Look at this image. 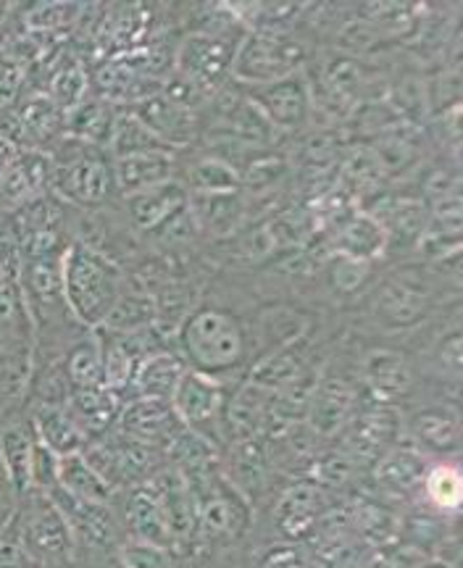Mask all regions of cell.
<instances>
[{
	"instance_id": "1",
	"label": "cell",
	"mask_w": 463,
	"mask_h": 568,
	"mask_svg": "<svg viewBox=\"0 0 463 568\" xmlns=\"http://www.w3.org/2000/svg\"><path fill=\"white\" fill-rule=\"evenodd\" d=\"M61 287L74 322L98 329L127 290V274L98 247L74 240L61 255Z\"/></svg>"
},
{
	"instance_id": "2",
	"label": "cell",
	"mask_w": 463,
	"mask_h": 568,
	"mask_svg": "<svg viewBox=\"0 0 463 568\" xmlns=\"http://www.w3.org/2000/svg\"><path fill=\"white\" fill-rule=\"evenodd\" d=\"M184 366L224 382L245 364L248 339L238 316L222 305H203L180 326Z\"/></svg>"
},
{
	"instance_id": "3",
	"label": "cell",
	"mask_w": 463,
	"mask_h": 568,
	"mask_svg": "<svg viewBox=\"0 0 463 568\" xmlns=\"http://www.w3.org/2000/svg\"><path fill=\"white\" fill-rule=\"evenodd\" d=\"M440 274L430 266H401L376 284L369 297L372 318L384 329L403 332L422 324L440 295ZM445 280V276H443Z\"/></svg>"
},
{
	"instance_id": "4",
	"label": "cell",
	"mask_w": 463,
	"mask_h": 568,
	"mask_svg": "<svg viewBox=\"0 0 463 568\" xmlns=\"http://www.w3.org/2000/svg\"><path fill=\"white\" fill-rule=\"evenodd\" d=\"M245 34L248 30L240 24V19L234 17L232 9H227L224 19L213 21L211 27L182 40L180 51L174 55L177 77L192 84L198 92L213 90L232 71L234 53Z\"/></svg>"
},
{
	"instance_id": "5",
	"label": "cell",
	"mask_w": 463,
	"mask_h": 568,
	"mask_svg": "<svg viewBox=\"0 0 463 568\" xmlns=\"http://www.w3.org/2000/svg\"><path fill=\"white\" fill-rule=\"evenodd\" d=\"M13 529L24 556L38 568H69L74 556L71 529L61 510L42 493L30 489L21 495V506L13 514Z\"/></svg>"
},
{
	"instance_id": "6",
	"label": "cell",
	"mask_w": 463,
	"mask_h": 568,
	"mask_svg": "<svg viewBox=\"0 0 463 568\" xmlns=\"http://www.w3.org/2000/svg\"><path fill=\"white\" fill-rule=\"evenodd\" d=\"M305 45L288 30H251L232 61V80L242 88L280 82L303 71Z\"/></svg>"
},
{
	"instance_id": "7",
	"label": "cell",
	"mask_w": 463,
	"mask_h": 568,
	"mask_svg": "<svg viewBox=\"0 0 463 568\" xmlns=\"http://www.w3.org/2000/svg\"><path fill=\"white\" fill-rule=\"evenodd\" d=\"M77 151H63L51 155L53 180L51 190L63 201L80 205V209H95L109 201L113 193V172L111 163H105L101 148L84 145L77 140Z\"/></svg>"
},
{
	"instance_id": "8",
	"label": "cell",
	"mask_w": 463,
	"mask_h": 568,
	"mask_svg": "<svg viewBox=\"0 0 463 568\" xmlns=\"http://www.w3.org/2000/svg\"><path fill=\"white\" fill-rule=\"evenodd\" d=\"M169 406H172L177 422L188 426V432L201 437L203 443H224V382L188 368L177 382L174 393L169 397Z\"/></svg>"
},
{
	"instance_id": "9",
	"label": "cell",
	"mask_w": 463,
	"mask_h": 568,
	"mask_svg": "<svg viewBox=\"0 0 463 568\" xmlns=\"http://www.w3.org/2000/svg\"><path fill=\"white\" fill-rule=\"evenodd\" d=\"M248 101H251L263 119L282 132H298L309 124L313 113V92L311 82L303 71L284 77L280 82L259 84V88H245Z\"/></svg>"
},
{
	"instance_id": "10",
	"label": "cell",
	"mask_w": 463,
	"mask_h": 568,
	"mask_svg": "<svg viewBox=\"0 0 463 568\" xmlns=\"http://www.w3.org/2000/svg\"><path fill=\"white\" fill-rule=\"evenodd\" d=\"M132 113L172 151L174 148H188L198 132L195 109L174 101L163 90L145 98V101L134 103Z\"/></svg>"
},
{
	"instance_id": "11",
	"label": "cell",
	"mask_w": 463,
	"mask_h": 568,
	"mask_svg": "<svg viewBox=\"0 0 463 568\" xmlns=\"http://www.w3.org/2000/svg\"><path fill=\"white\" fill-rule=\"evenodd\" d=\"M188 187L180 180H169L155 184V187L142 190V193L127 195L124 209L134 230L155 232L163 224H169L177 213L188 209Z\"/></svg>"
},
{
	"instance_id": "12",
	"label": "cell",
	"mask_w": 463,
	"mask_h": 568,
	"mask_svg": "<svg viewBox=\"0 0 463 568\" xmlns=\"http://www.w3.org/2000/svg\"><path fill=\"white\" fill-rule=\"evenodd\" d=\"M32 418H11L0 426V468L11 493L21 497L32 489V456H34Z\"/></svg>"
},
{
	"instance_id": "13",
	"label": "cell",
	"mask_w": 463,
	"mask_h": 568,
	"mask_svg": "<svg viewBox=\"0 0 463 568\" xmlns=\"http://www.w3.org/2000/svg\"><path fill=\"white\" fill-rule=\"evenodd\" d=\"M409 432L413 443L426 450L455 456L461 450V416L451 403H430L409 416Z\"/></svg>"
},
{
	"instance_id": "14",
	"label": "cell",
	"mask_w": 463,
	"mask_h": 568,
	"mask_svg": "<svg viewBox=\"0 0 463 568\" xmlns=\"http://www.w3.org/2000/svg\"><path fill=\"white\" fill-rule=\"evenodd\" d=\"M177 161L172 151H151V153H134L124 159H113V187L121 195H134L142 190L155 187V184L174 180Z\"/></svg>"
},
{
	"instance_id": "15",
	"label": "cell",
	"mask_w": 463,
	"mask_h": 568,
	"mask_svg": "<svg viewBox=\"0 0 463 568\" xmlns=\"http://www.w3.org/2000/svg\"><path fill=\"white\" fill-rule=\"evenodd\" d=\"M334 251L343 258L361 261V264H372L374 258H382L387 253V232L374 213L363 211L353 213L338 226L334 234Z\"/></svg>"
},
{
	"instance_id": "16",
	"label": "cell",
	"mask_w": 463,
	"mask_h": 568,
	"mask_svg": "<svg viewBox=\"0 0 463 568\" xmlns=\"http://www.w3.org/2000/svg\"><path fill=\"white\" fill-rule=\"evenodd\" d=\"M34 435L53 456H74L88 447V435L67 406H32Z\"/></svg>"
},
{
	"instance_id": "17",
	"label": "cell",
	"mask_w": 463,
	"mask_h": 568,
	"mask_svg": "<svg viewBox=\"0 0 463 568\" xmlns=\"http://www.w3.org/2000/svg\"><path fill=\"white\" fill-rule=\"evenodd\" d=\"M188 372L184 361L177 353L153 351L140 361L132 376L134 400H167L172 397L180 376Z\"/></svg>"
},
{
	"instance_id": "18",
	"label": "cell",
	"mask_w": 463,
	"mask_h": 568,
	"mask_svg": "<svg viewBox=\"0 0 463 568\" xmlns=\"http://www.w3.org/2000/svg\"><path fill=\"white\" fill-rule=\"evenodd\" d=\"M124 435L140 445L172 443L177 416L167 400H132L121 410Z\"/></svg>"
},
{
	"instance_id": "19",
	"label": "cell",
	"mask_w": 463,
	"mask_h": 568,
	"mask_svg": "<svg viewBox=\"0 0 463 568\" xmlns=\"http://www.w3.org/2000/svg\"><path fill=\"white\" fill-rule=\"evenodd\" d=\"M363 382L372 387V393L384 403H393L403 397L413 385L411 364L405 355L393 351H374L366 355L361 366Z\"/></svg>"
},
{
	"instance_id": "20",
	"label": "cell",
	"mask_w": 463,
	"mask_h": 568,
	"mask_svg": "<svg viewBox=\"0 0 463 568\" xmlns=\"http://www.w3.org/2000/svg\"><path fill=\"white\" fill-rule=\"evenodd\" d=\"M59 487L84 506H111L113 487L88 464L82 453L59 458Z\"/></svg>"
},
{
	"instance_id": "21",
	"label": "cell",
	"mask_w": 463,
	"mask_h": 568,
	"mask_svg": "<svg viewBox=\"0 0 463 568\" xmlns=\"http://www.w3.org/2000/svg\"><path fill=\"white\" fill-rule=\"evenodd\" d=\"M113 122H117V116H113L111 103L103 101L101 95H88L80 105H74L67 113V126L71 138L84 142V145L101 148V151L109 148Z\"/></svg>"
},
{
	"instance_id": "22",
	"label": "cell",
	"mask_w": 463,
	"mask_h": 568,
	"mask_svg": "<svg viewBox=\"0 0 463 568\" xmlns=\"http://www.w3.org/2000/svg\"><path fill=\"white\" fill-rule=\"evenodd\" d=\"M61 366L71 393H90V389L105 387L103 353L95 335L90 339H77L67 351V355H63Z\"/></svg>"
},
{
	"instance_id": "23",
	"label": "cell",
	"mask_w": 463,
	"mask_h": 568,
	"mask_svg": "<svg viewBox=\"0 0 463 568\" xmlns=\"http://www.w3.org/2000/svg\"><path fill=\"white\" fill-rule=\"evenodd\" d=\"M188 209L192 211V222L201 226L203 232L213 234H230L238 230L242 219V201L240 193H227V195H198L190 193Z\"/></svg>"
},
{
	"instance_id": "24",
	"label": "cell",
	"mask_w": 463,
	"mask_h": 568,
	"mask_svg": "<svg viewBox=\"0 0 463 568\" xmlns=\"http://www.w3.org/2000/svg\"><path fill=\"white\" fill-rule=\"evenodd\" d=\"M353 408V389L343 379H326L322 387L313 393L311 403V424L319 435H332L340 429Z\"/></svg>"
},
{
	"instance_id": "25",
	"label": "cell",
	"mask_w": 463,
	"mask_h": 568,
	"mask_svg": "<svg viewBox=\"0 0 463 568\" xmlns=\"http://www.w3.org/2000/svg\"><path fill=\"white\" fill-rule=\"evenodd\" d=\"M184 187H190V193L198 195L240 193V174L234 163L219 159V155H201L188 169V184Z\"/></svg>"
},
{
	"instance_id": "26",
	"label": "cell",
	"mask_w": 463,
	"mask_h": 568,
	"mask_svg": "<svg viewBox=\"0 0 463 568\" xmlns=\"http://www.w3.org/2000/svg\"><path fill=\"white\" fill-rule=\"evenodd\" d=\"M155 316H159V308L151 295L124 290L109 318L98 329L111 332V335H134V332H145Z\"/></svg>"
},
{
	"instance_id": "27",
	"label": "cell",
	"mask_w": 463,
	"mask_h": 568,
	"mask_svg": "<svg viewBox=\"0 0 463 568\" xmlns=\"http://www.w3.org/2000/svg\"><path fill=\"white\" fill-rule=\"evenodd\" d=\"M109 151L113 159H124V155L151 153V151H172V148L163 145V142L155 138V134L148 130V126L142 124L134 113H127V116H117V122H113Z\"/></svg>"
},
{
	"instance_id": "28",
	"label": "cell",
	"mask_w": 463,
	"mask_h": 568,
	"mask_svg": "<svg viewBox=\"0 0 463 568\" xmlns=\"http://www.w3.org/2000/svg\"><path fill=\"white\" fill-rule=\"evenodd\" d=\"M424 489L432 506H437L443 514H455L461 508L463 479L455 464H437L430 468L424 477Z\"/></svg>"
},
{
	"instance_id": "29",
	"label": "cell",
	"mask_w": 463,
	"mask_h": 568,
	"mask_svg": "<svg viewBox=\"0 0 463 568\" xmlns=\"http://www.w3.org/2000/svg\"><path fill=\"white\" fill-rule=\"evenodd\" d=\"M422 474L424 458L411 447H397L387 458H382L376 468V479H382L387 487H411L413 481L422 479Z\"/></svg>"
},
{
	"instance_id": "30",
	"label": "cell",
	"mask_w": 463,
	"mask_h": 568,
	"mask_svg": "<svg viewBox=\"0 0 463 568\" xmlns=\"http://www.w3.org/2000/svg\"><path fill=\"white\" fill-rule=\"evenodd\" d=\"M319 497L316 489L311 487H298V489H290L288 495H284V500L280 503V524L288 531H301L305 529L303 524H309L313 516L319 514Z\"/></svg>"
},
{
	"instance_id": "31",
	"label": "cell",
	"mask_w": 463,
	"mask_h": 568,
	"mask_svg": "<svg viewBox=\"0 0 463 568\" xmlns=\"http://www.w3.org/2000/svg\"><path fill=\"white\" fill-rule=\"evenodd\" d=\"M88 98V80H84L80 67H67L53 77L51 84V101L61 113H69L74 105H80Z\"/></svg>"
},
{
	"instance_id": "32",
	"label": "cell",
	"mask_w": 463,
	"mask_h": 568,
	"mask_svg": "<svg viewBox=\"0 0 463 568\" xmlns=\"http://www.w3.org/2000/svg\"><path fill=\"white\" fill-rule=\"evenodd\" d=\"M82 9L80 6H69V3H38L32 9H27L24 21L27 30L32 32H59L63 27H69L71 21L80 17Z\"/></svg>"
},
{
	"instance_id": "33",
	"label": "cell",
	"mask_w": 463,
	"mask_h": 568,
	"mask_svg": "<svg viewBox=\"0 0 463 568\" xmlns=\"http://www.w3.org/2000/svg\"><path fill=\"white\" fill-rule=\"evenodd\" d=\"M419 159L416 142L411 140L409 132H393L382 140V148L376 151V163L384 172H405L413 161Z\"/></svg>"
},
{
	"instance_id": "34",
	"label": "cell",
	"mask_w": 463,
	"mask_h": 568,
	"mask_svg": "<svg viewBox=\"0 0 463 568\" xmlns=\"http://www.w3.org/2000/svg\"><path fill=\"white\" fill-rule=\"evenodd\" d=\"M121 564L124 568H172V558L159 545L134 542L121 550Z\"/></svg>"
},
{
	"instance_id": "35",
	"label": "cell",
	"mask_w": 463,
	"mask_h": 568,
	"mask_svg": "<svg viewBox=\"0 0 463 568\" xmlns=\"http://www.w3.org/2000/svg\"><path fill=\"white\" fill-rule=\"evenodd\" d=\"M21 258L11 237H0V290L19 284Z\"/></svg>"
},
{
	"instance_id": "36",
	"label": "cell",
	"mask_w": 463,
	"mask_h": 568,
	"mask_svg": "<svg viewBox=\"0 0 463 568\" xmlns=\"http://www.w3.org/2000/svg\"><path fill=\"white\" fill-rule=\"evenodd\" d=\"M17 153H19V148L13 145V142L6 138L3 132H0V176L9 172V166L13 163V159H17Z\"/></svg>"
},
{
	"instance_id": "37",
	"label": "cell",
	"mask_w": 463,
	"mask_h": 568,
	"mask_svg": "<svg viewBox=\"0 0 463 568\" xmlns=\"http://www.w3.org/2000/svg\"><path fill=\"white\" fill-rule=\"evenodd\" d=\"M0 524H3V521H0Z\"/></svg>"
}]
</instances>
